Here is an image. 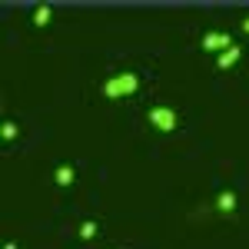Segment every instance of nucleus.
Masks as SVG:
<instances>
[{"instance_id":"1","label":"nucleus","mask_w":249,"mask_h":249,"mask_svg":"<svg viewBox=\"0 0 249 249\" xmlns=\"http://www.w3.org/2000/svg\"><path fill=\"white\" fill-rule=\"evenodd\" d=\"M140 90V77H136L133 70H126V73H116L103 83V96H110V100H120V96H130Z\"/></svg>"},{"instance_id":"2","label":"nucleus","mask_w":249,"mask_h":249,"mask_svg":"<svg viewBox=\"0 0 249 249\" xmlns=\"http://www.w3.org/2000/svg\"><path fill=\"white\" fill-rule=\"evenodd\" d=\"M146 120H150V126H156L160 133H173V130L179 126V116H176V110H170V107H153V110L146 113Z\"/></svg>"},{"instance_id":"3","label":"nucleus","mask_w":249,"mask_h":249,"mask_svg":"<svg viewBox=\"0 0 249 249\" xmlns=\"http://www.w3.org/2000/svg\"><path fill=\"white\" fill-rule=\"evenodd\" d=\"M230 47H232V37H230V34H219V30H213V34H206V37H203V50L226 53Z\"/></svg>"},{"instance_id":"4","label":"nucleus","mask_w":249,"mask_h":249,"mask_svg":"<svg viewBox=\"0 0 249 249\" xmlns=\"http://www.w3.org/2000/svg\"><path fill=\"white\" fill-rule=\"evenodd\" d=\"M73 179H77V166H73V163H60L57 170H53V183L63 186V190L73 186Z\"/></svg>"},{"instance_id":"5","label":"nucleus","mask_w":249,"mask_h":249,"mask_svg":"<svg viewBox=\"0 0 249 249\" xmlns=\"http://www.w3.org/2000/svg\"><path fill=\"white\" fill-rule=\"evenodd\" d=\"M243 57V50H239V47H236V43H232L230 50H226V53H219V60H216V67H219V70H230V67H236V60Z\"/></svg>"},{"instance_id":"6","label":"nucleus","mask_w":249,"mask_h":249,"mask_svg":"<svg viewBox=\"0 0 249 249\" xmlns=\"http://www.w3.org/2000/svg\"><path fill=\"white\" fill-rule=\"evenodd\" d=\"M216 206H219L223 213H232L236 206H239V199H236V193H232V190H223L219 196H216Z\"/></svg>"},{"instance_id":"7","label":"nucleus","mask_w":249,"mask_h":249,"mask_svg":"<svg viewBox=\"0 0 249 249\" xmlns=\"http://www.w3.org/2000/svg\"><path fill=\"white\" fill-rule=\"evenodd\" d=\"M50 17H53V7H50V3H40L30 20H34V27H47V23H50Z\"/></svg>"},{"instance_id":"8","label":"nucleus","mask_w":249,"mask_h":249,"mask_svg":"<svg viewBox=\"0 0 249 249\" xmlns=\"http://www.w3.org/2000/svg\"><path fill=\"white\" fill-rule=\"evenodd\" d=\"M17 136H20V126L14 120H3V123H0V140H3V143H14Z\"/></svg>"},{"instance_id":"9","label":"nucleus","mask_w":249,"mask_h":249,"mask_svg":"<svg viewBox=\"0 0 249 249\" xmlns=\"http://www.w3.org/2000/svg\"><path fill=\"white\" fill-rule=\"evenodd\" d=\"M93 236H96V223H93V219H87V223L80 226V239H93Z\"/></svg>"},{"instance_id":"10","label":"nucleus","mask_w":249,"mask_h":249,"mask_svg":"<svg viewBox=\"0 0 249 249\" xmlns=\"http://www.w3.org/2000/svg\"><path fill=\"white\" fill-rule=\"evenodd\" d=\"M3 249H20V246L17 243H3Z\"/></svg>"},{"instance_id":"11","label":"nucleus","mask_w":249,"mask_h":249,"mask_svg":"<svg viewBox=\"0 0 249 249\" xmlns=\"http://www.w3.org/2000/svg\"><path fill=\"white\" fill-rule=\"evenodd\" d=\"M243 30H246V34H249V17H246V20H243Z\"/></svg>"}]
</instances>
